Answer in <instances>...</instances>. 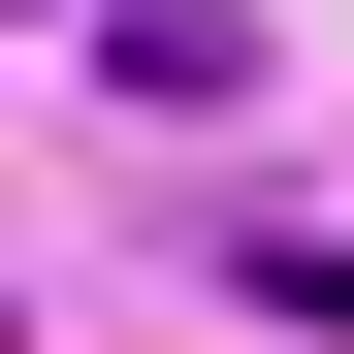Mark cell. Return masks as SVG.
<instances>
[{"mask_svg": "<svg viewBox=\"0 0 354 354\" xmlns=\"http://www.w3.org/2000/svg\"><path fill=\"white\" fill-rule=\"evenodd\" d=\"M97 65L129 97H258V0H97Z\"/></svg>", "mask_w": 354, "mask_h": 354, "instance_id": "obj_1", "label": "cell"}]
</instances>
